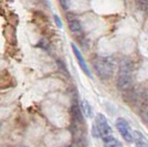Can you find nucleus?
Listing matches in <instances>:
<instances>
[{
  "label": "nucleus",
  "mask_w": 148,
  "mask_h": 147,
  "mask_svg": "<svg viewBox=\"0 0 148 147\" xmlns=\"http://www.w3.org/2000/svg\"><path fill=\"white\" fill-rule=\"evenodd\" d=\"M133 71L134 64L128 59H124L119 63L117 76V86L122 91L130 90L133 86Z\"/></svg>",
  "instance_id": "f257e3e1"
},
{
  "label": "nucleus",
  "mask_w": 148,
  "mask_h": 147,
  "mask_svg": "<svg viewBox=\"0 0 148 147\" xmlns=\"http://www.w3.org/2000/svg\"><path fill=\"white\" fill-rule=\"evenodd\" d=\"M93 67L97 76L102 80H108L113 75V71H114L113 63L107 58H102V56L96 58L93 61Z\"/></svg>",
  "instance_id": "f03ea898"
},
{
  "label": "nucleus",
  "mask_w": 148,
  "mask_h": 147,
  "mask_svg": "<svg viewBox=\"0 0 148 147\" xmlns=\"http://www.w3.org/2000/svg\"><path fill=\"white\" fill-rule=\"evenodd\" d=\"M94 133L96 137L102 138L103 141L113 136L112 134V128L108 124V121L103 114H97L95 118V124H94Z\"/></svg>",
  "instance_id": "7ed1b4c3"
},
{
  "label": "nucleus",
  "mask_w": 148,
  "mask_h": 147,
  "mask_svg": "<svg viewBox=\"0 0 148 147\" xmlns=\"http://www.w3.org/2000/svg\"><path fill=\"white\" fill-rule=\"evenodd\" d=\"M116 127H117L118 132L122 135V137H123L127 143H132V142L134 141L133 132H132L130 125H128V123H127V121H126L125 118L119 117V118L116 120Z\"/></svg>",
  "instance_id": "20e7f679"
},
{
  "label": "nucleus",
  "mask_w": 148,
  "mask_h": 147,
  "mask_svg": "<svg viewBox=\"0 0 148 147\" xmlns=\"http://www.w3.org/2000/svg\"><path fill=\"white\" fill-rule=\"evenodd\" d=\"M72 50H73V53L75 55V58H76V60L79 62V64H80V67L83 70V72L86 74L88 78H91L92 79V74H91V71L88 70V67H87V63L85 61V59L83 58V55L82 53L80 52V50L77 49V47L75 45V44H72Z\"/></svg>",
  "instance_id": "39448f33"
},
{
  "label": "nucleus",
  "mask_w": 148,
  "mask_h": 147,
  "mask_svg": "<svg viewBox=\"0 0 148 147\" xmlns=\"http://www.w3.org/2000/svg\"><path fill=\"white\" fill-rule=\"evenodd\" d=\"M68 22H69V29H70V31H71V32L76 33V34H80V33H82V23H81L77 19L69 18Z\"/></svg>",
  "instance_id": "423d86ee"
},
{
  "label": "nucleus",
  "mask_w": 148,
  "mask_h": 147,
  "mask_svg": "<svg viewBox=\"0 0 148 147\" xmlns=\"http://www.w3.org/2000/svg\"><path fill=\"white\" fill-rule=\"evenodd\" d=\"M81 112H82V114L84 115V116L86 117H92L93 115V109L92 106L90 105V103L87 102V101H82L81 102Z\"/></svg>",
  "instance_id": "0eeeda50"
},
{
  "label": "nucleus",
  "mask_w": 148,
  "mask_h": 147,
  "mask_svg": "<svg viewBox=\"0 0 148 147\" xmlns=\"http://www.w3.org/2000/svg\"><path fill=\"white\" fill-rule=\"evenodd\" d=\"M133 135H134V137L136 138V142H135L136 147H148V143L146 142V139L144 138V136L139 132H134Z\"/></svg>",
  "instance_id": "6e6552de"
},
{
  "label": "nucleus",
  "mask_w": 148,
  "mask_h": 147,
  "mask_svg": "<svg viewBox=\"0 0 148 147\" xmlns=\"http://www.w3.org/2000/svg\"><path fill=\"white\" fill-rule=\"evenodd\" d=\"M103 142H104V147H123L122 143L118 141L117 138H115L114 136H112V137Z\"/></svg>",
  "instance_id": "1a4fd4ad"
},
{
  "label": "nucleus",
  "mask_w": 148,
  "mask_h": 147,
  "mask_svg": "<svg viewBox=\"0 0 148 147\" xmlns=\"http://www.w3.org/2000/svg\"><path fill=\"white\" fill-rule=\"evenodd\" d=\"M143 116L148 122V105L144 106V111H143Z\"/></svg>",
  "instance_id": "9d476101"
},
{
  "label": "nucleus",
  "mask_w": 148,
  "mask_h": 147,
  "mask_svg": "<svg viewBox=\"0 0 148 147\" xmlns=\"http://www.w3.org/2000/svg\"><path fill=\"white\" fill-rule=\"evenodd\" d=\"M54 21H56V25H58L59 28H62V21L60 20V18H59L58 16H54Z\"/></svg>",
  "instance_id": "9b49d317"
}]
</instances>
